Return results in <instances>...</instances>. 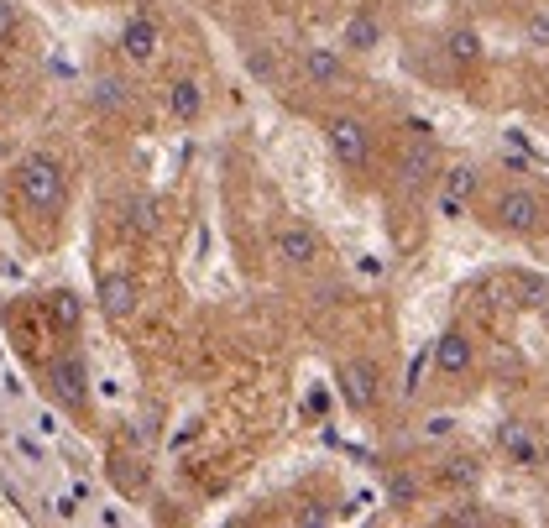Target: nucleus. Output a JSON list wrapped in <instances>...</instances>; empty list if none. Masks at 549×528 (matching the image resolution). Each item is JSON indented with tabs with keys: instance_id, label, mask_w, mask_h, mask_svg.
Listing matches in <instances>:
<instances>
[{
	"instance_id": "1",
	"label": "nucleus",
	"mask_w": 549,
	"mask_h": 528,
	"mask_svg": "<svg viewBox=\"0 0 549 528\" xmlns=\"http://www.w3.org/2000/svg\"><path fill=\"white\" fill-rule=\"evenodd\" d=\"M16 194L21 204H27L32 215H48L58 220L63 215V204H68V173L53 152H27L16 163Z\"/></svg>"
},
{
	"instance_id": "2",
	"label": "nucleus",
	"mask_w": 549,
	"mask_h": 528,
	"mask_svg": "<svg viewBox=\"0 0 549 528\" xmlns=\"http://www.w3.org/2000/svg\"><path fill=\"white\" fill-rule=\"evenodd\" d=\"M48 398L63 403L68 413H84V403H89V366H84L79 351L48 361Z\"/></svg>"
},
{
	"instance_id": "3",
	"label": "nucleus",
	"mask_w": 549,
	"mask_h": 528,
	"mask_svg": "<svg viewBox=\"0 0 549 528\" xmlns=\"http://www.w3.org/2000/svg\"><path fill=\"white\" fill-rule=\"evenodd\" d=\"M325 142L335 152V163L351 168V173H361L366 163H372V131H366V121H356V116H330Z\"/></svg>"
},
{
	"instance_id": "4",
	"label": "nucleus",
	"mask_w": 549,
	"mask_h": 528,
	"mask_svg": "<svg viewBox=\"0 0 549 528\" xmlns=\"http://www.w3.org/2000/svg\"><path fill=\"white\" fill-rule=\"evenodd\" d=\"M377 393H382V366L372 356H351L346 366H340V398H346V408L372 413Z\"/></svg>"
},
{
	"instance_id": "5",
	"label": "nucleus",
	"mask_w": 549,
	"mask_h": 528,
	"mask_svg": "<svg viewBox=\"0 0 549 528\" xmlns=\"http://www.w3.org/2000/svg\"><path fill=\"white\" fill-rule=\"evenodd\" d=\"M497 225L508 236H534L539 225H544V199L534 189H508V194H497Z\"/></svg>"
},
{
	"instance_id": "6",
	"label": "nucleus",
	"mask_w": 549,
	"mask_h": 528,
	"mask_svg": "<svg viewBox=\"0 0 549 528\" xmlns=\"http://www.w3.org/2000/svg\"><path fill=\"white\" fill-rule=\"evenodd\" d=\"M272 251H278V262H283V267H314L319 257H325V241H319L314 225L293 220V225H283V231L272 236Z\"/></svg>"
},
{
	"instance_id": "7",
	"label": "nucleus",
	"mask_w": 549,
	"mask_h": 528,
	"mask_svg": "<svg viewBox=\"0 0 549 528\" xmlns=\"http://www.w3.org/2000/svg\"><path fill=\"white\" fill-rule=\"evenodd\" d=\"M157 53H163V32H157V21L152 16H131L121 27V58L136 63V68H147Z\"/></svg>"
},
{
	"instance_id": "8",
	"label": "nucleus",
	"mask_w": 549,
	"mask_h": 528,
	"mask_svg": "<svg viewBox=\"0 0 549 528\" xmlns=\"http://www.w3.org/2000/svg\"><path fill=\"white\" fill-rule=\"evenodd\" d=\"M136 304H142V288H136L131 272H105V278H100V309H105V319L126 325V319L136 314Z\"/></svg>"
},
{
	"instance_id": "9",
	"label": "nucleus",
	"mask_w": 549,
	"mask_h": 528,
	"mask_svg": "<svg viewBox=\"0 0 549 528\" xmlns=\"http://www.w3.org/2000/svg\"><path fill=\"white\" fill-rule=\"evenodd\" d=\"M497 450L508 455L513 466H523V471L539 466V440H534V429L523 424V419H502L497 424Z\"/></svg>"
},
{
	"instance_id": "10",
	"label": "nucleus",
	"mask_w": 549,
	"mask_h": 528,
	"mask_svg": "<svg viewBox=\"0 0 549 528\" xmlns=\"http://www.w3.org/2000/svg\"><path fill=\"white\" fill-rule=\"evenodd\" d=\"M299 74L314 89H335L340 79H346V58H340V48H304L299 53Z\"/></svg>"
},
{
	"instance_id": "11",
	"label": "nucleus",
	"mask_w": 549,
	"mask_h": 528,
	"mask_svg": "<svg viewBox=\"0 0 549 528\" xmlns=\"http://www.w3.org/2000/svg\"><path fill=\"white\" fill-rule=\"evenodd\" d=\"M471 361H476V346H471L466 330H445L440 340H434V366H440L445 377H466Z\"/></svg>"
},
{
	"instance_id": "12",
	"label": "nucleus",
	"mask_w": 549,
	"mask_h": 528,
	"mask_svg": "<svg viewBox=\"0 0 549 528\" xmlns=\"http://www.w3.org/2000/svg\"><path fill=\"white\" fill-rule=\"evenodd\" d=\"M340 48L346 53H377L382 48V21L377 16H366V11H356V16H346V27H340Z\"/></svg>"
},
{
	"instance_id": "13",
	"label": "nucleus",
	"mask_w": 549,
	"mask_h": 528,
	"mask_svg": "<svg viewBox=\"0 0 549 528\" xmlns=\"http://www.w3.org/2000/svg\"><path fill=\"white\" fill-rule=\"evenodd\" d=\"M168 110H173V121H183V126H194L199 116H204V89H199V79H173L168 84Z\"/></svg>"
},
{
	"instance_id": "14",
	"label": "nucleus",
	"mask_w": 549,
	"mask_h": 528,
	"mask_svg": "<svg viewBox=\"0 0 549 528\" xmlns=\"http://www.w3.org/2000/svg\"><path fill=\"white\" fill-rule=\"evenodd\" d=\"M434 163H440V157H434V142L414 131V142H408L403 157H398V173H403L408 183H429V178H434Z\"/></svg>"
},
{
	"instance_id": "15",
	"label": "nucleus",
	"mask_w": 549,
	"mask_h": 528,
	"mask_svg": "<svg viewBox=\"0 0 549 528\" xmlns=\"http://www.w3.org/2000/svg\"><path fill=\"white\" fill-rule=\"evenodd\" d=\"M440 481L455 487V492H471L476 481H482V461H476V455H450V461L440 466Z\"/></svg>"
},
{
	"instance_id": "16",
	"label": "nucleus",
	"mask_w": 549,
	"mask_h": 528,
	"mask_svg": "<svg viewBox=\"0 0 549 528\" xmlns=\"http://www.w3.org/2000/svg\"><path fill=\"white\" fill-rule=\"evenodd\" d=\"M445 53H450V63H461V68H471L476 58H482V37H476L471 27H455V32L445 37Z\"/></svg>"
},
{
	"instance_id": "17",
	"label": "nucleus",
	"mask_w": 549,
	"mask_h": 528,
	"mask_svg": "<svg viewBox=\"0 0 549 528\" xmlns=\"http://www.w3.org/2000/svg\"><path fill=\"white\" fill-rule=\"evenodd\" d=\"M48 319H53L58 330H79V298L68 293V288L48 293Z\"/></svg>"
},
{
	"instance_id": "18",
	"label": "nucleus",
	"mask_w": 549,
	"mask_h": 528,
	"mask_svg": "<svg viewBox=\"0 0 549 528\" xmlns=\"http://www.w3.org/2000/svg\"><path fill=\"white\" fill-rule=\"evenodd\" d=\"M126 220H131V231H136V236H152V231H157V199L136 194V199L126 204Z\"/></svg>"
},
{
	"instance_id": "19",
	"label": "nucleus",
	"mask_w": 549,
	"mask_h": 528,
	"mask_svg": "<svg viewBox=\"0 0 549 528\" xmlns=\"http://www.w3.org/2000/svg\"><path fill=\"white\" fill-rule=\"evenodd\" d=\"M440 194H455V199H471L476 194V168H466V163H455V168H445V189Z\"/></svg>"
},
{
	"instance_id": "20",
	"label": "nucleus",
	"mask_w": 549,
	"mask_h": 528,
	"mask_svg": "<svg viewBox=\"0 0 549 528\" xmlns=\"http://www.w3.org/2000/svg\"><path fill=\"white\" fill-rule=\"evenodd\" d=\"M95 105L100 110H121L126 105V84L121 79H95Z\"/></svg>"
},
{
	"instance_id": "21",
	"label": "nucleus",
	"mask_w": 549,
	"mask_h": 528,
	"mask_svg": "<svg viewBox=\"0 0 549 528\" xmlns=\"http://www.w3.org/2000/svg\"><path fill=\"white\" fill-rule=\"evenodd\" d=\"M16 37H21V11L16 0H0V48H11Z\"/></svg>"
},
{
	"instance_id": "22",
	"label": "nucleus",
	"mask_w": 549,
	"mask_h": 528,
	"mask_svg": "<svg viewBox=\"0 0 549 528\" xmlns=\"http://www.w3.org/2000/svg\"><path fill=\"white\" fill-rule=\"evenodd\" d=\"M529 48L549 53V11H534L529 16Z\"/></svg>"
},
{
	"instance_id": "23",
	"label": "nucleus",
	"mask_w": 549,
	"mask_h": 528,
	"mask_svg": "<svg viewBox=\"0 0 549 528\" xmlns=\"http://www.w3.org/2000/svg\"><path fill=\"white\" fill-rule=\"evenodd\" d=\"M131 440H136V445L147 450V445L157 440V424H152V419H136V424H131Z\"/></svg>"
},
{
	"instance_id": "24",
	"label": "nucleus",
	"mask_w": 549,
	"mask_h": 528,
	"mask_svg": "<svg viewBox=\"0 0 549 528\" xmlns=\"http://www.w3.org/2000/svg\"><path fill=\"white\" fill-rule=\"evenodd\" d=\"M466 215V199H455V194H440V220H461Z\"/></svg>"
},
{
	"instance_id": "25",
	"label": "nucleus",
	"mask_w": 549,
	"mask_h": 528,
	"mask_svg": "<svg viewBox=\"0 0 549 528\" xmlns=\"http://www.w3.org/2000/svg\"><path fill=\"white\" fill-rule=\"evenodd\" d=\"M408 497H414V487H408V481H393V502H398V508H403Z\"/></svg>"
}]
</instances>
